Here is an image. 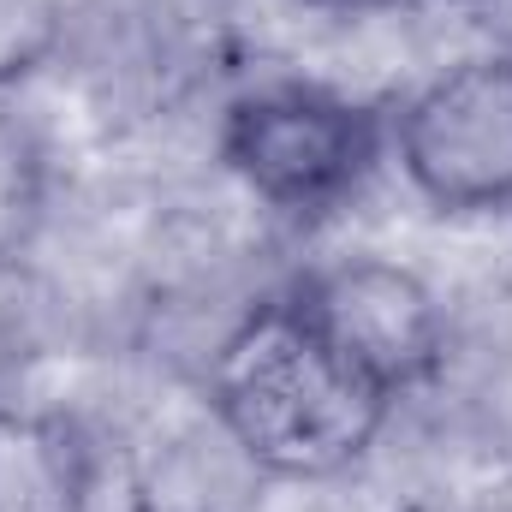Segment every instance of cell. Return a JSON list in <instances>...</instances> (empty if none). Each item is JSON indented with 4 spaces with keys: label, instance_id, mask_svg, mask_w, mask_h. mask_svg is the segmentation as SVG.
<instances>
[{
    "label": "cell",
    "instance_id": "cell-1",
    "mask_svg": "<svg viewBox=\"0 0 512 512\" xmlns=\"http://www.w3.org/2000/svg\"><path fill=\"white\" fill-rule=\"evenodd\" d=\"M209 411L262 477L328 483L382 441L399 399L310 322L292 286H280L221 334L209 358Z\"/></svg>",
    "mask_w": 512,
    "mask_h": 512
},
{
    "label": "cell",
    "instance_id": "cell-2",
    "mask_svg": "<svg viewBox=\"0 0 512 512\" xmlns=\"http://www.w3.org/2000/svg\"><path fill=\"white\" fill-rule=\"evenodd\" d=\"M215 155L262 209L328 221L393 155V114L316 78H262L221 108Z\"/></svg>",
    "mask_w": 512,
    "mask_h": 512
},
{
    "label": "cell",
    "instance_id": "cell-3",
    "mask_svg": "<svg viewBox=\"0 0 512 512\" xmlns=\"http://www.w3.org/2000/svg\"><path fill=\"white\" fill-rule=\"evenodd\" d=\"M393 161L441 215H512V54L459 60L399 102Z\"/></svg>",
    "mask_w": 512,
    "mask_h": 512
},
{
    "label": "cell",
    "instance_id": "cell-4",
    "mask_svg": "<svg viewBox=\"0 0 512 512\" xmlns=\"http://www.w3.org/2000/svg\"><path fill=\"white\" fill-rule=\"evenodd\" d=\"M310 322L399 405L429 387L447 364V316L429 280L387 256H340L292 280Z\"/></svg>",
    "mask_w": 512,
    "mask_h": 512
},
{
    "label": "cell",
    "instance_id": "cell-5",
    "mask_svg": "<svg viewBox=\"0 0 512 512\" xmlns=\"http://www.w3.org/2000/svg\"><path fill=\"white\" fill-rule=\"evenodd\" d=\"M322 6H352V12H387V6H435V0H322Z\"/></svg>",
    "mask_w": 512,
    "mask_h": 512
}]
</instances>
